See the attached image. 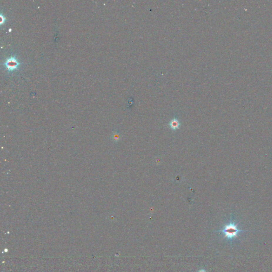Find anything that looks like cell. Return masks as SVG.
<instances>
[{
  "instance_id": "1",
  "label": "cell",
  "mask_w": 272,
  "mask_h": 272,
  "mask_svg": "<svg viewBox=\"0 0 272 272\" xmlns=\"http://www.w3.org/2000/svg\"><path fill=\"white\" fill-rule=\"evenodd\" d=\"M220 231L223 233L225 238H227L228 239L236 238L240 232H243L241 230L239 229L236 223L232 222L224 226L222 230Z\"/></svg>"
},
{
  "instance_id": "2",
  "label": "cell",
  "mask_w": 272,
  "mask_h": 272,
  "mask_svg": "<svg viewBox=\"0 0 272 272\" xmlns=\"http://www.w3.org/2000/svg\"><path fill=\"white\" fill-rule=\"evenodd\" d=\"M6 70L9 71H12L18 69L20 63L17 60L16 56L12 55L10 58H8L4 63Z\"/></svg>"
},
{
  "instance_id": "3",
  "label": "cell",
  "mask_w": 272,
  "mask_h": 272,
  "mask_svg": "<svg viewBox=\"0 0 272 272\" xmlns=\"http://www.w3.org/2000/svg\"><path fill=\"white\" fill-rule=\"evenodd\" d=\"M170 126L172 129L176 130L179 129L180 126V123L179 120L177 119L174 118L172 119L170 121L169 124Z\"/></svg>"
},
{
  "instance_id": "4",
  "label": "cell",
  "mask_w": 272,
  "mask_h": 272,
  "mask_svg": "<svg viewBox=\"0 0 272 272\" xmlns=\"http://www.w3.org/2000/svg\"><path fill=\"white\" fill-rule=\"evenodd\" d=\"M0 17H1V19L0 24H1V25H2V24H3L5 22V21H6V17H4V16H3V14H1Z\"/></svg>"
},
{
  "instance_id": "5",
  "label": "cell",
  "mask_w": 272,
  "mask_h": 272,
  "mask_svg": "<svg viewBox=\"0 0 272 272\" xmlns=\"http://www.w3.org/2000/svg\"><path fill=\"white\" fill-rule=\"evenodd\" d=\"M198 272H206L204 269H201L199 271H198Z\"/></svg>"
}]
</instances>
